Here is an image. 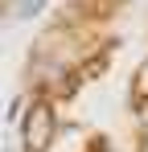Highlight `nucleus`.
I'll return each instance as SVG.
<instances>
[{"mask_svg": "<svg viewBox=\"0 0 148 152\" xmlns=\"http://www.w3.org/2000/svg\"><path fill=\"white\" fill-rule=\"evenodd\" d=\"M53 107H49L45 99L29 103V111H25L21 119V136H25V148L29 152H49V144H53Z\"/></svg>", "mask_w": 148, "mask_h": 152, "instance_id": "nucleus-1", "label": "nucleus"}, {"mask_svg": "<svg viewBox=\"0 0 148 152\" xmlns=\"http://www.w3.org/2000/svg\"><path fill=\"white\" fill-rule=\"evenodd\" d=\"M41 4H45V0H21V4H17V17H29V12H37Z\"/></svg>", "mask_w": 148, "mask_h": 152, "instance_id": "nucleus-2", "label": "nucleus"}]
</instances>
